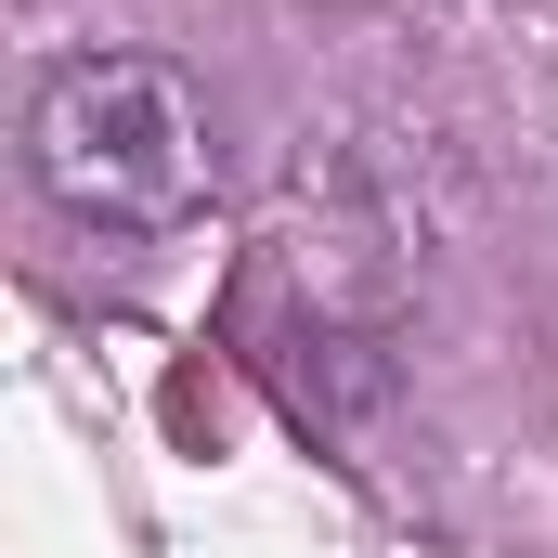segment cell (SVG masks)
I'll return each mask as SVG.
<instances>
[{"label":"cell","mask_w":558,"mask_h":558,"mask_svg":"<svg viewBox=\"0 0 558 558\" xmlns=\"http://www.w3.org/2000/svg\"><path fill=\"white\" fill-rule=\"evenodd\" d=\"M26 169L65 221L169 234L208 208V105L156 52H65L26 92Z\"/></svg>","instance_id":"obj_1"}]
</instances>
